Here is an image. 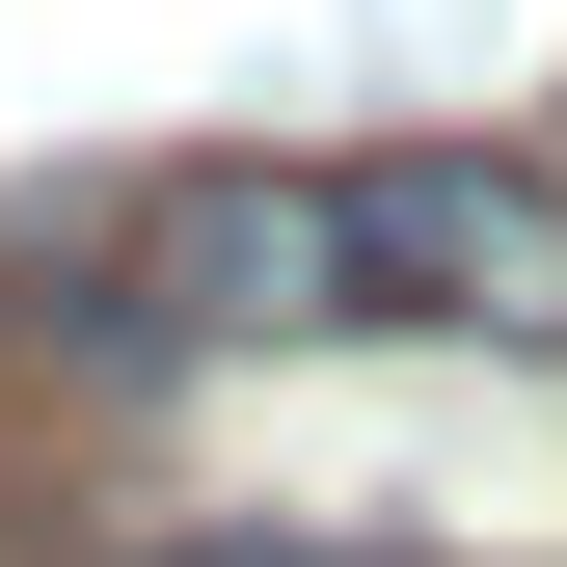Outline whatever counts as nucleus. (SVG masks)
<instances>
[{
	"instance_id": "1",
	"label": "nucleus",
	"mask_w": 567,
	"mask_h": 567,
	"mask_svg": "<svg viewBox=\"0 0 567 567\" xmlns=\"http://www.w3.org/2000/svg\"><path fill=\"white\" fill-rule=\"evenodd\" d=\"M324 244H351V324H486V351H567V189H540V163H486V135L324 163Z\"/></svg>"
},
{
	"instance_id": "2",
	"label": "nucleus",
	"mask_w": 567,
	"mask_h": 567,
	"mask_svg": "<svg viewBox=\"0 0 567 567\" xmlns=\"http://www.w3.org/2000/svg\"><path fill=\"white\" fill-rule=\"evenodd\" d=\"M189 351H244V324H351V244H324V163H217V189H163V270H135Z\"/></svg>"
}]
</instances>
